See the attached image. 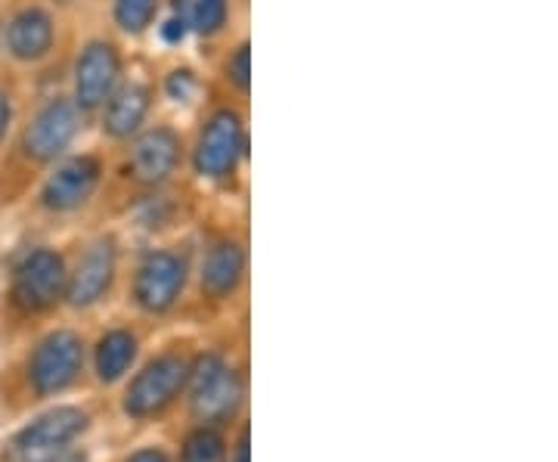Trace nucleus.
Returning <instances> with one entry per match:
<instances>
[{
    "mask_svg": "<svg viewBox=\"0 0 558 462\" xmlns=\"http://www.w3.org/2000/svg\"><path fill=\"white\" fill-rule=\"evenodd\" d=\"M60 3H69V0H60Z\"/></svg>",
    "mask_w": 558,
    "mask_h": 462,
    "instance_id": "obj_27",
    "label": "nucleus"
},
{
    "mask_svg": "<svg viewBox=\"0 0 558 462\" xmlns=\"http://www.w3.org/2000/svg\"><path fill=\"white\" fill-rule=\"evenodd\" d=\"M97 183H100V161L90 159V156L69 159L62 161L60 168L50 174V181L44 183L40 199L50 211H72L81 202L90 199Z\"/></svg>",
    "mask_w": 558,
    "mask_h": 462,
    "instance_id": "obj_10",
    "label": "nucleus"
},
{
    "mask_svg": "<svg viewBox=\"0 0 558 462\" xmlns=\"http://www.w3.org/2000/svg\"><path fill=\"white\" fill-rule=\"evenodd\" d=\"M242 146H245V141H242L240 115L223 109L208 121L199 149H196V168H199L202 178H227L236 168Z\"/></svg>",
    "mask_w": 558,
    "mask_h": 462,
    "instance_id": "obj_7",
    "label": "nucleus"
},
{
    "mask_svg": "<svg viewBox=\"0 0 558 462\" xmlns=\"http://www.w3.org/2000/svg\"><path fill=\"white\" fill-rule=\"evenodd\" d=\"M183 35H186V25L180 20H171L165 22V38L168 40H183Z\"/></svg>",
    "mask_w": 558,
    "mask_h": 462,
    "instance_id": "obj_23",
    "label": "nucleus"
},
{
    "mask_svg": "<svg viewBox=\"0 0 558 462\" xmlns=\"http://www.w3.org/2000/svg\"><path fill=\"white\" fill-rule=\"evenodd\" d=\"M7 124H10V102L0 94V137L7 134Z\"/></svg>",
    "mask_w": 558,
    "mask_h": 462,
    "instance_id": "obj_24",
    "label": "nucleus"
},
{
    "mask_svg": "<svg viewBox=\"0 0 558 462\" xmlns=\"http://www.w3.org/2000/svg\"><path fill=\"white\" fill-rule=\"evenodd\" d=\"M236 462H248V431H242L240 443H236Z\"/></svg>",
    "mask_w": 558,
    "mask_h": 462,
    "instance_id": "obj_25",
    "label": "nucleus"
},
{
    "mask_svg": "<svg viewBox=\"0 0 558 462\" xmlns=\"http://www.w3.org/2000/svg\"><path fill=\"white\" fill-rule=\"evenodd\" d=\"M180 22L199 35H215L227 20V0H174Z\"/></svg>",
    "mask_w": 558,
    "mask_h": 462,
    "instance_id": "obj_17",
    "label": "nucleus"
},
{
    "mask_svg": "<svg viewBox=\"0 0 558 462\" xmlns=\"http://www.w3.org/2000/svg\"><path fill=\"white\" fill-rule=\"evenodd\" d=\"M102 131L109 137H131L149 112V90L143 84H124L116 94L106 97Z\"/></svg>",
    "mask_w": 558,
    "mask_h": 462,
    "instance_id": "obj_13",
    "label": "nucleus"
},
{
    "mask_svg": "<svg viewBox=\"0 0 558 462\" xmlns=\"http://www.w3.org/2000/svg\"><path fill=\"white\" fill-rule=\"evenodd\" d=\"M180 159V141L168 131V127H156V131H146L134 149H131V168H134V178L143 183H161L174 168Z\"/></svg>",
    "mask_w": 558,
    "mask_h": 462,
    "instance_id": "obj_12",
    "label": "nucleus"
},
{
    "mask_svg": "<svg viewBox=\"0 0 558 462\" xmlns=\"http://www.w3.org/2000/svg\"><path fill=\"white\" fill-rule=\"evenodd\" d=\"M159 10V0H116V20L124 32H143Z\"/></svg>",
    "mask_w": 558,
    "mask_h": 462,
    "instance_id": "obj_19",
    "label": "nucleus"
},
{
    "mask_svg": "<svg viewBox=\"0 0 558 462\" xmlns=\"http://www.w3.org/2000/svg\"><path fill=\"white\" fill-rule=\"evenodd\" d=\"M78 131V112L69 100H50L40 109L35 121L25 131V156L38 161H50L60 156Z\"/></svg>",
    "mask_w": 558,
    "mask_h": 462,
    "instance_id": "obj_8",
    "label": "nucleus"
},
{
    "mask_svg": "<svg viewBox=\"0 0 558 462\" xmlns=\"http://www.w3.org/2000/svg\"><path fill=\"white\" fill-rule=\"evenodd\" d=\"M119 78V53L112 44H87L75 69V102L81 109H97L112 94Z\"/></svg>",
    "mask_w": 558,
    "mask_h": 462,
    "instance_id": "obj_9",
    "label": "nucleus"
},
{
    "mask_svg": "<svg viewBox=\"0 0 558 462\" xmlns=\"http://www.w3.org/2000/svg\"><path fill=\"white\" fill-rule=\"evenodd\" d=\"M227 72H230V78L236 81L242 90L248 87V47H245V44H242L240 50H236V57L230 60Z\"/></svg>",
    "mask_w": 558,
    "mask_h": 462,
    "instance_id": "obj_21",
    "label": "nucleus"
},
{
    "mask_svg": "<svg viewBox=\"0 0 558 462\" xmlns=\"http://www.w3.org/2000/svg\"><path fill=\"white\" fill-rule=\"evenodd\" d=\"M65 292V264L57 252L38 248L16 267V282L13 295L25 311H44L57 304Z\"/></svg>",
    "mask_w": 558,
    "mask_h": 462,
    "instance_id": "obj_5",
    "label": "nucleus"
},
{
    "mask_svg": "<svg viewBox=\"0 0 558 462\" xmlns=\"http://www.w3.org/2000/svg\"><path fill=\"white\" fill-rule=\"evenodd\" d=\"M186 376H190V366H186L183 357L168 354V357L153 361L131 382V388H128V394H124V413L134 416V420L156 416V413H161L183 391Z\"/></svg>",
    "mask_w": 558,
    "mask_h": 462,
    "instance_id": "obj_3",
    "label": "nucleus"
},
{
    "mask_svg": "<svg viewBox=\"0 0 558 462\" xmlns=\"http://www.w3.org/2000/svg\"><path fill=\"white\" fill-rule=\"evenodd\" d=\"M84 363V344L75 332H53L38 344L28 363V376L38 394H57L78 379Z\"/></svg>",
    "mask_w": 558,
    "mask_h": 462,
    "instance_id": "obj_4",
    "label": "nucleus"
},
{
    "mask_svg": "<svg viewBox=\"0 0 558 462\" xmlns=\"http://www.w3.org/2000/svg\"><path fill=\"white\" fill-rule=\"evenodd\" d=\"M183 280H186V267L178 255L171 252H153L146 255L134 280V295H137L140 307L161 314L171 304L178 302L183 292Z\"/></svg>",
    "mask_w": 558,
    "mask_h": 462,
    "instance_id": "obj_6",
    "label": "nucleus"
},
{
    "mask_svg": "<svg viewBox=\"0 0 558 462\" xmlns=\"http://www.w3.org/2000/svg\"><path fill=\"white\" fill-rule=\"evenodd\" d=\"M242 270H245V255L236 242H218L202 264V285L208 295L223 299L230 295L242 280Z\"/></svg>",
    "mask_w": 558,
    "mask_h": 462,
    "instance_id": "obj_15",
    "label": "nucleus"
},
{
    "mask_svg": "<svg viewBox=\"0 0 558 462\" xmlns=\"http://www.w3.org/2000/svg\"><path fill=\"white\" fill-rule=\"evenodd\" d=\"M190 391H193V410L205 423L227 420L242 398V385L236 373L220 361L218 354H205L190 366Z\"/></svg>",
    "mask_w": 558,
    "mask_h": 462,
    "instance_id": "obj_2",
    "label": "nucleus"
},
{
    "mask_svg": "<svg viewBox=\"0 0 558 462\" xmlns=\"http://www.w3.org/2000/svg\"><path fill=\"white\" fill-rule=\"evenodd\" d=\"M137 357V339L124 329L102 336L97 344V376L102 382H116L128 373V366Z\"/></svg>",
    "mask_w": 558,
    "mask_h": 462,
    "instance_id": "obj_16",
    "label": "nucleus"
},
{
    "mask_svg": "<svg viewBox=\"0 0 558 462\" xmlns=\"http://www.w3.org/2000/svg\"><path fill=\"white\" fill-rule=\"evenodd\" d=\"M112 277H116V245L109 240H100L87 248L75 273L65 280V295L75 307H87V304L100 302Z\"/></svg>",
    "mask_w": 558,
    "mask_h": 462,
    "instance_id": "obj_11",
    "label": "nucleus"
},
{
    "mask_svg": "<svg viewBox=\"0 0 558 462\" xmlns=\"http://www.w3.org/2000/svg\"><path fill=\"white\" fill-rule=\"evenodd\" d=\"M193 90H196V78H193V72H174L171 78H168V94L174 97V100L186 102L193 97Z\"/></svg>",
    "mask_w": 558,
    "mask_h": 462,
    "instance_id": "obj_20",
    "label": "nucleus"
},
{
    "mask_svg": "<svg viewBox=\"0 0 558 462\" xmlns=\"http://www.w3.org/2000/svg\"><path fill=\"white\" fill-rule=\"evenodd\" d=\"M128 462H171L161 450H137Z\"/></svg>",
    "mask_w": 558,
    "mask_h": 462,
    "instance_id": "obj_22",
    "label": "nucleus"
},
{
    "mask_svg": "<svg viewBox=\"0 0 558 462\" xmlns=\"http://www.w3.org/2000/svg\"><path fill=\"white\" fill-rule=\"evenodd\" d=\"M84 425L87 416L78 406H57L13 438L10 462H53L84 431Z\"/></svg>",
    "mask_w": 558,
    "mask_h": 462,
    "instance_id": "obj_1",
    "label": "nucleus"
},
{
    "mask_svg": "<svg viewBox=\"0 0 558 462\" xmlns=\"http://www.w3.org/2000/svg\"><path fill=\"white\" fill-rule=\"evenodd\" d=\"M183 462H227V447L215 428H196L183 441Z\"/></svg>",
    "mask_w": 558,
    "mask_h": 462,
    "instance_id": "obj_18",
    "label": "nucleus"
},
{
    "mask_svg": "<svg viewBox=\"0 0 558 462\" xmlns=\"http://www.w3.org/2000/svg\"><path fill=\"white\" fill-rule=\"evenodd\" d=\"M53 462H84V457H78V453H65V450H62Z\"/></svg>",
    "mask_w": 558,
    "mask_h": 462,
    "instance_id": "obj_26",
    "label": "nucleus"
},
{
    "mask_svg": "<svg viewBox=\"0 0 558 462\" xmlns=\"http://www.w3.org/2000/svg\"><path fill=\"white\" fill-rule=\"evenodd\" d=\"M7 44L16 60H40L53 44V22L44 10H22L7 28Z\"/></svg>",
    "mask_w": 558,
    "mask_h": 462,
    "instance_id": "obj_14",
    "label": "nucleus"
}]
</instances>
